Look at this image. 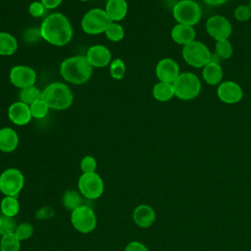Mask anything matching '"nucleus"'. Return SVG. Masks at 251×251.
Masks as SVG:
<instances>
[{"label":"nucleus","mask_w":251,"mask_h":251,"mask_svg":"<svg viewBox=\"0 0 251 251\" xmlns=\"http://www.w3.org/2000/svg\"><path fill=\"white\" fill-rule=\"evenodd\" d=\"M203 1L210 6H220L226 2V0H203Z\"/></svg>","instance_id":"40"},{"label":"nucleus","mask_w":251,"mask_h":251,"mask_svg":"<svg viewBox=\"0 0 251 251\" xmlns=\"http://www.w3.org/2000/svg\"><path fill=\"white\" fill-rule=\"evenodd\" d=\"M155 74L162 82L173 83L179 75L178 64L172 58L161 59L155 68Z\"/></svg>","instance_id":"13"},{"label":"nucleus","mask_w":251,"mask_h":251,"mask_svg":"<svg viewBox=\"0 0 251 251\" xmlns=\"http://www.w3.org/2000/svg\"><path fill=\"white\" fill-rule=\"evenodd\" d=\"M8 117L9 120L17 126H25L32 118L29 106L22 101H17L10 105Z\"/></svg>","instance_id":"16"},{"label":"nucleus","mask_w":251,"mask_h":251,"mask_svg":"<svg viewBox=\"0 0 251 251\" xmlns=\"http://www.w3.org/2000/svg\"><path fill=\"white\" fill-rule=\"evenodd\" d=\"M212 53L201 41L194 40L182 48V57L191 67L203 68L211 61Z\"/></svg>","instance_id":"7"},{"label":"nucleus","mask_w":251,"mask_h":251,"mask_svg":"<svg viewBox=\"0 0 251 251\" xmlns=\"http://www.w3.org/2000/svg\"><path fill=\"white\" fill-rule=\"evenodd\" d=\"M223 69L219 63L209 62L203 67L202 76L204 81L209 85H219L223 79Z\"/></svg>","instance_id":"21"},{"label":"nucleus","mask_w":251,"mask_h":251,"mask_svg":"<svg viewBox=\"0 0 251 251\" xmlns=\"http://www.w3.org/2000/svg\"><path fill=\"white\" fill-rule=\"evenodd\" d=\"M132 220L137 226L141 228H147L155 223V210L147 204H140L134 208L132 213Z\"/></svg>","instance_id":"17"},{"label":"nucleus","mask_w":251,"mask_h":251,"mask_svg":"<svg viewBox=\"0 0 251 251\" xmlns=\"http://www.w3.org/2000/svg\"><path fill=\"white\" fill-rule=\"evenodd\" d=\"M29 109H30L32 118L39 120V119H43L44 117H46L50 108L42 99H39V100L35 101L34 103H32L31 105H29Z\"/></svg>","instance_id":"31"},{"label":"nucleus","mask_w":251,"mask_h":251,"mask_svg":"<svg viewBox=\"0 0 251 251\" xmlns=\"http://www.w3.org/2000/svg\"><path fill=\"white\" fill-rule=\"evenodd\" d=\"M55 215V212L53 210L52 207H49V206H45V207H42L40 208L36 214H35V217L38 219V220H47L51 217H53Z\"/></svg>","instance_id":"37"},{"label":"nucleus","mask_w":251,"mask_h":251,"mask_svg":"<svg viewBox=\"0 0 251 251\" xmlns=\"http://www.w3.org/2000/svg\"><path fill=\"white\" fill-rule=\"evenodd\" d=\"M41 99L53 110H66L74 101V94L71 88L63 82L55 81L48 84L43 90Z\"/></svg>","instance_id":"3"},{"label":"nucleus","mask_w":251,"mask_h":251,"mask_svg":"<svg viewBox=\"0 0 251 251\" xmlns=\"http://www.w3.org/2000/svg\"><path fill=\"white\" fill-rule=\"evenodd\" d=\"M234 18L238 22H247L251 18V10L247 5H239L234 10Z\"/></svg>","instance_id":"35"},{"label":"nucleus","mask_w":251,"mask_h":251,"mask_svg":"<svg viewBox=\"0 0 251 251\" xmlns=\"http://www.w3.org/2000/svg\"><path fill=\"white\" fill-rule=\"evenodd\" d=\"M0 210L3 216L14 218L20 212V202L18 197L4 196L0 202Z\"/></svg>","instance_id":"24"},{"label":"nucleus","mask_w":251,"mask_h":251,"mask_svg":"<svg viewBox=\"0 0 251 251\" xmlns=\"http://www.w3.org/2000/svg\"><path fill=\"white\" fill-rule=\"evenodd\" d=\"M46 8L43 6L41 1H34L28 7V13L33 18H40L45 13Z\"/></svg>","instance_id":"36"},{"label":"nucleus","mask_w":251,"mask_h":251,"mask_svg":"<svg viewBox=\"0 0 251 251\" xmlns=\"http://www.w3.org/2000/svg\"><path fill=\"white\" fill-rule=\"evenodd\" d=\"M104 33H105L106 37L110 41H113V42L121 41L125 36L124 27L119 23H115V22H112L109 25V26L107 27V29L105 30Z\"/></svg>","instance_id":"28"},{"label":"nucleus","mask_w":251,"mask_h":251,"mask_svg":"<svg viewBox=\"0 0 251 251\" xmlns=\"http://www.w3.org/2000/svg\"><path fill=\"white\" fill-rule=\"evenodd\" d=\"M206 30L212 38L220 41L228 39L232 32V26L226 18L221 15H215L207 20Z\"/></svg>","instance_id":"11"},{"label":"nucleus","mask_w":251,"mask_h":251,"mask_svg":"<svg viewBox=\"0 0 251 251\" xmlns=\"http://www.w3.org/2000/svg\"><path fill=\"white\" fill-rule=\"evenodd\" d=\"M125 251H149L148 248L140 241H130L125 247Z\"/></svg>","instance_id":"38"},{"label":"nucleus","mask_w":251,"mask_h":251,"mask_svg":"<svg viewBox=\"0 0 251 251\" xmlns=\"http://www.w3.org/2000/svg\"><path fill=\"white\" fill-rule=\"evenodd\" d=\"M71 224L76 231L89 233L97 226V217L91 207L83 204L71 212Z\"/></svg>","instance_id":"8"},{"label":"nucleus","mask_w":251,"mask_h":251,"mask_svg":"<svg viewBox=\"0 0 251 251\" xmlns=\"http://www.w3.org/2000/svg\"><path fill=\"white\" fill-rule=\"evenodd\" d=\"M195 29L191 25L176 24L171 31L172 39L179 45H186L195 40Z\"/></svg>","instance_id":"18"},{"label":"nucleus","mask_w":251,"mask_h":251,"mask_svg":"<svg viewBox=\"0 0 251 251\" xmlns=\"http://www.w3.org/2000/svg\"><path fill=\"white\" fill-rule=\"evenodd\" d=\"M40 37L54 46L67 45L73 38V27L69 19L62 13H52L41 23Z\"/></svg>","instance_id":"1"},{"label":"nucleus","mask_w":251,"mask_h":251,"mask_svg":"<svg viewBox=\"0 0 251 251\" xmlns=\"http://www.w3.org/2000/svg\"><path fill=\"white\" fill-rule=\"evenodd\" d=\"M25 185L23 173L16 168H9L0 175V191L4 196L18 197Z\"/></svg>","instance_id":"10"},{"label":"nucleus","mask_w":251,"mask_h":251,"mask_svg":"<svg viewBox=\"0 0 251 251\" xmlns=\"http://www.w3.org/2000/svg\"><path fill=\"white\" fill-rule=\"evenodd\" d=\"M21 240L14 232L7 233L1 236L0 251H20Z\"/></svg>","instance_id":"27"},{"label":"nucleus","mask_w":251,"mask_h":251,"mask_svg":"<svg viewBox=\"0 0 251 251\" xmlns=\"http://www.w3.org/2000/svg\"><path fill=\"white\" fill-rule=\"evenodd\" d=\"M173 16L177 24L193 26L199 23L202 11L197 2L193 0H180L173 7Z\"/></svg>","instance_id":"6"},{"label":"nucleus","mask_w":251,"mask_h":251,"mask_svg":"<svg viewBox=\"0 0 251 251\" xmlns=\"http://www.w3.org/2000/svg\"><path fill=\"white\" fill-rule=\"evenodd\" d=\"M81 196L82 195L77 191L67 190L62 197V204L66 209H68L72 212L73 210L83 205Z\"/></svg>","instance_id":"25"},{"label":"nucleus","mask_w":251,"mask_h":251,"mask_svg":"<svg viewBox=\"0 0 251 251\" xmlns=\"http://www.w3.org/2000/svg\"><path fill=\"white\" fill-rule=\"evenodd\" d=\"M41 95H42V90H40L35 85H31L20 90V101L29 106L35 101L41 99Z\"/></svg>","instance_id":"26"},{"label":"nucleus","mask_w":251,"mask_h":251,"mask_svg":"<svg viewBox=\"0 0 251 251\" xmlns=\"http://www.w3.org/2000/svg\"><path fill=\"white\" fill-rule=\"evenodd\" d=\"M16 222L14 218L11 217H6L2 215V224H1V228H0V235H4L7 233L14 232L16 229Z\"/></svg>","instance_id":"34"},{"label":"nucleus","mask_w":251,"mask_h":251,"mask_svg":"<svg viewBox=\"0 0 251 251\" xmlns=\"http://www.w3.org/2000/svg\"><path fill=\"white\" fill-rule=\"evenodd\" d=\"M78 1H82V2H86V1H89V0H78Z\"/></svg>","instance_id":"43"},{"label":"nucleus","mask_w":251,"mask_h":251,"mask_svg":"<svg viewBox=\"0 0 251 251\" xmlns=\"http://www.w3.org/2000/svg\"><path fill=\"white\" fill-rule=\"evenodd\" d=\"M233 52V48L228 39L217 41L215 45V54L220 59H228L231 57Z\"/></svg>","instance_id":"29"},{"label":"nucleus","mask_w":251,"mask_h":251,"mask_svg":"<svg viewBox=\"0 0 251 251\" xmlns=\"http://www.w3.org/2000/svg\"><path fill=\"white\" fill-rule=\"evenodd\" d=\"M36 77L35 71L31 67L25 65L14 66L9 74L11 83L20 89L34 85Z\"/></svg>","instance_id":"12"},{"label":"nucleus","mask_w":251,"mask_h":251,"mask_svg":"<svg viewBox=\"0 0 251 251\" xmlns=\"http://www.w3.org/2000/svg\"><path fill=\"white\" fill-rule=\"evenodd\" d=\"M175 96L180 100H192L198 96L201 90V81L199 77L190 72L179 74L173 82Z\"/></svg>","instance_id":"4"},{"label":"nucleus","mask_w":251,"mask_h":251,"mask_svg":"<svg viewBox=\"0 0 251 251\" xmlns=\"http://www.w3.org/2000/svg\"><path fill=\"white\" fill-rule=\"evenodd\" d=\"M110 75L114 79L117 80H120L125 76L126 65L122 59L116 58L110 63Z\"/></svg>","instance_id":"30"},{"label":"nucleus","mask_w":251,"mask_h":251,"mask_svg":"<svg viewBox=\"0 0 251 251\" xmlns=\"http://www.w3.org/2000/svg\"><path fill=\"white\" fill-rule=\"evenodd\" d=\"M85 57L93 68H104L112 62L111 51L101 44L90 46Z\"/></svg>","instance_id":"15"},{"label":"nucleus","mask_w":251,"mask_h":251,"mask_svg":"<svg viewBox=\"0 0 251 251\" xmlns=\"http://www.w3.org/2000/svg\"><path fill=\"white\" fill-rule=\"evenodd\" d=\"M126 0H107L105 11L112 22L122 21L127 14Z\"/></svg>","instance_id":"20"},{"label":"nucleus","mask_w":251,"mask_h":251,"mask_svg":"<svg viewBox=\"0 0 251 251\" xmlns=\"http://www.w3.org/2000/svg\"><path fill=\"white\" fill-rule=\"evenodd\" d=\"M40 1L43 4V6L48 10H52L59 7L63 2V0H40Z\"/></svg>","instance_id":"39"},{"label":"nucleus","mask_w":251,"mask_h":251,"mask_svg":"<svg viewBox=\"0 0 251 251\" xmlns=\"http://www.w3.org/2000/svg\"><path fill=\"white\" fill-rule=\"evenodd\" d=\"M217 95L226 104H235L242 99L243 90L238 83L232 80H226L218 85Z\"/></svg>","instance_id":"14"},{"label":"nucleus","mask_w":251,"mask_h":251,"mask_svg":"<svg viewBox=\"0 0 251 251\" xmlns=\"http://www.w3.org/2000/svg\"><path fill=\"white\" fill-rule=\"evenodd\" d=\"M18 41L9 32L0 31V55L11 56L18 50Z\"/></svg>","instance_id":"23"},{"label":"nucleus","mask_w":251,"mask_h":251,"mask_svg":"<svg viewBox=\"0 0 251 251\" xmlns=\"http://www.w3.org/2000/svg\"><path fill=\"white\" fill-rule=\"evenodd\" d=\"M112 23L105 10L93 8L87 11L81 20L82 30L90 35L104 33L109 25Z\"/></svg>","instance_id":"5"},{"label":"nucleus","mask_w":251,"mask_h":251,"mask_svg":"<svg viewBox=\"0 0 251 251\" xmlns=\"http://www.w3.org/2000/svg\"><path fill=\"white\" fill-rule=\"evenodd\" d=\"M153 97L160 102H167L175 96V89L173 83H167L159 81L152 89Z\"/></svg>","instance_id":"22"},{"label":"nucleus","mask_w":251,"mask_h":251,"mask_svg":"<svg viewBox=\"0 0 251 251\" xmlns=\"http://www.w3.org/2000/svg\"><path fill=\"white\" fill-rule=\"evenodd\" d=\"M1 224H2V215L0 216V228H1Z\"/></svg>","instance_id":"41"},{"label":"nucleus","mask_w":251,"mask_h":251,"mask_svg":"<svg viewBox=\"0 0 251 251\" xmlns=\"http://www.w3.org/2000/svg\"><path fill=\"white\" fill-rule=\"evenodd\" d=\"M19 145V135L15 129L9 126L0 128V151L11 153Z\"/></svg>","instance_id":"19"},{"label":"nucleus","mask_w":251,"mask_h":251,"mask_svg":"<svg viewBox=\"0 0 251 251\" xmlns=\"http://www.w3.org/2000/svg\"><path fill=\"white\" fill-rule=\"evenodd\" d=\"M79 167H80L82 174L94 173V172H96V169H97L96 159L93 156L86 155L81 159Z\"/></svg>","instance_id":"33"},{"label":"nucleus","mask_w":251,"mask_h":251,"mask_svg":"<svg viewBox=\"0 0 251 251\" xmlns=\"http://www.w3.org/2000/svg\"><path fill=\"white\" fill-rule=\"evenodd\" d=\"M248 6H249V8H250V10H251V0H250V3H249Z\"/></svg>","instance_id":"42"},{"label":"nucleus","mask_w":251,"mask_h":251,"mask_svg":"<svg viewBox=\"0 0 251 251\" xmlns=\"http://www.w3.org/2000/svg\"><path fill=\"white\" fill-rule=\"evenodd\" d=\"M33 231H34L33 226L30 223L25 222V223H22L19 226H17L14 233L17 235V237L21 241H24V240L30 238L33 234Z\"/></svg>","instance_id":"32"},{"label":"nucleus","mask_w":251,"mask_h":251,"mask_svg":"<svg viewBox=\"0 0 251 251\" xmlns=\"http://www.w3.org/2000/svg\"><path fill=\"white\" fill-rule=\"evenodd\" d=\"M93 67L83 55H75L65 59L60 65V74L67 81L75 85L87 82L92 75Z\"/></svg>","instance_id":"2"},{"label":"nucleus","mask_w":251,"mask_h":251,"mask_svg":"<svg viewBox=\"0 0 251 251\" xmlns=\"http://www.w3.org/2000/svg\"><path fill=\"white\" fill-rule=\"evenodd\" d=\"M77 188L84 198L95 200L104 192V181L96 172L81 174L77 180Z\"/></svg>","instance_id":"9"}]
</instances>
